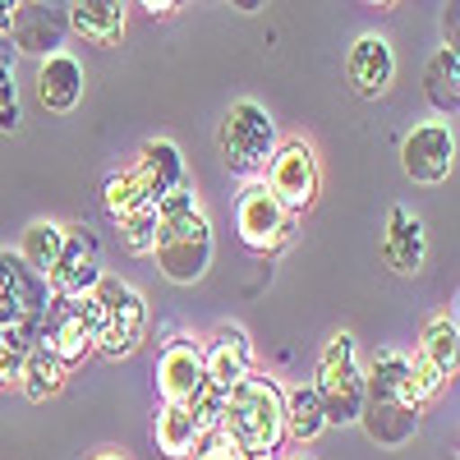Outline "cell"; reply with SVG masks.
<instances>
[{
	"label": "cell",
	"instance_id": "31",
	"mask_svg": "<svg viewBox=\"0 0 460 460\" xmlns=\"http://www.w3.org/2000/svg\"><path fill=\"white\" fill-rule=\"evenodd\" d=\"M19 10L23 5H14V0H0V37H10V28L19 23Z\"/></svg>",
	"mask_w": 460,
	"mask_h": 460
},
{
	"label": "cell",
	"instance_id": "15",
	"mask_svg": "<svg viewBox=\"0 0 460 460\" xmlns=\"http://www.w3.org/2000/svg\"><path fill=\"white\" fill-rule=\"evenodd\" d=\"M84 84H88V74L79 56H69V51H47L42 65H37V102L56 115H69L84 102Z\"/></svg>",
	"mask_w": 460,
	"mask_h": 460
},
{
	"label": "cell",
	"instance_id": "25",
	"mask_svg": "<svg viewBox=\"0 0 460 460\" xmlns=\"http://www.w3.org/2000/svg\"><path fill=\"white\" fill-rule=\"evenodd\" d=\"M102 208H106V217L120 226V221H134V217H143V212H152L157 203L147 199V189L129 175V171H115V175H106V184H102Z\"/></svg>",
	"mask_w": 460,
	"mask_h": 460
},
{
	"label": "cell",
	"instance_id": "7",
	"mask_svg": "<svg viewBox=\"0 0 460 460\" xmlns=\"http://www.w3.org/2000/svg\"><path fill=\"white\" fill-rule=\"evenodd\" d=\"M262 184L272 189V199H277L290 217H304V212L318 203V189H323L318 152L304 143V138L277 143L272 162H267V171H262Z\"/></svg>",
	"mask_w": 460,
	"mask_h": 460
},
{
	"label": "cell",
	"instance_id": "24",
	"mask_svg": "<svg viewBox=\"0 0 460 460\" xmlns=\"http://www.w3.org/2000/svg\"><path fill=\"white\" fill-rule=\"evenodd\" d=\"M327 433V414L314 396V387H290L286 392V438L299 442V447H309Z\"/></svg>",
	"mask_w": 460,
	"mask_h": 460
},
{
	"label": "cell",
	"instance_id": "35",
	"mask_svg": "<svg viewBox=\"0 0 460 460\" xmlns=\"http://www.w3.org/2000/svg\"><path fill=\"white\" fill-rule=\"evenodd\" d=\"M244 460H277V456H244Z\"/></svg>",
	"mask_w": 460,
	"mask_h": 460
},
{
	"label": "cell",
	"instance_id": "8",
	"mask_svg": "<svg viewBox=\"0 0 460 460\" xmlns=\"http://www.w3.org/2000/svg\"><path fill=\"white\" fill-rule=\"evenodd\" d=\"M235 235L249 253L267 258V253H277L290 244L295 235V217L272 199V189H267L262 180H249L240 189V199H235Z\"/></svg>",
	"mask_w": 460,
	"mask_h": 460
},
{
	"label": "cell",
	"instance_id": "22",
	"mask_svg": "<svg viewBox=\"0 0 460 460\" xmlns=\"http://www.w3.org/2000/svg\"><path fill=\"white\" fill-rule=\"evenodd\" d=\"M65 377H69V368L47 350V345H32V350L23 355V368H19V392L32 405H42V401H51L65 387Z\"/></svg>",
	"mask_w": 460,
	"mask_h": 460
},
{
	"label": "cell",
	"instance_id": "12",
	"mask_svg": "<svg viewBox=\"0 0 460 460\" xmlns=\"http://www.w3.org/2000/svg\"><path fill=\"white\" fill-rule=\"evenodd\" d=\"M249 373H253V341H249V332L240 323H221L203 341V387L226 396Z\"/></svg>",
	"mask_w": 460,
	"mask_h": 460
},
{
	"label": "cell",
	"instance_id": "21",
	"mask_svg": "<svg viewBox=\"0 0 460 460\" xmlns=\"http://www.w3.org/2000/svg\"><path fill=\"white\" fill-rule=\"evenodd\" d=\"M414 355L424 359L442 382H451L456 368H460V327H456V318H451V314H438V318L424 327V336H419V350H414Z\"/></svg>",
	"mask_w": 460,
	"mask_h": 460
},
{
	"label": "cell",
	"instance_id": "10",
	"mask_svg": "<svg viewBox=\"0 0 460 460\" xmlns=\"http://www.w3.org/2000/svg\"><path fill=\"white\" fill-rule=\"evenodd\" d=\"M401 166L414 184H442L456 166V129L451 120H424L401 143Z\"/></svg>",
	"mask_w": 460,
	"mask_h": 460
},
{
	"label": "cell",
	"instance_id": "26",
	"mask_svg": "<svg viewBox=\"0 0 460 460\" xmlns=\"http://www.w3.org/2000/svg\"><path fill=\"white\" fill-rule=\"evenodd\" d=\"M60 249H65V226H56V221H32V226L23 230L19 258L32 267L37 277H51V267H56Z\"/></svg>",
	"mask_w": 460,
	"mask_h": 460
},
{
	"label": "cell",
	"instance_id": "34",
	"mask_svg": "<svg viewBox=\"0 0 460 460\" xmlns=\"http://www.w3.org/2000/svg\"><path fill=\"white\" fill-rule=\"evenodd\" d=\"M286 460H314L309 451H295V456H286Z\"/></svg>",
	"mask_w": 460,
	"mask_h": 460
},
{
	"label": "cell",
	"instance_id": "30",
	"mask_svg": "<svg viewBox=\"0 0 460 460\" xmlns=\"http://www.w3.org/2000/svg\"><path fill=\"white\" fill-rule=\"evenodd\" d=\"M0 129H19V88H14V69H0Z\"/></svg>",
	"mask_w": 460,
	"mask_h": 460
},
{
	"label": "cell",
	"instance_id": "11",
	"mask_svg": "<svg viewBox=\"0 0 460 460\" xmlns=\"http://www.w3.org/2000/svg\"><path fill=\"white\" fill-rule=\"evenodd\" d=\"M162 405H189L203 392V341L194 336H171L157 350V368H152Z\"/></svg>",
	"mask_w": 460,
	"mask_h": 460
},
{
	"label": "cell",
	"instance_id": "33",
	"mask_svg": "<svg viewBox=\"0 0 460 460\" xmlns=\"http://www.w3.org/2000/svg\"><path fill=\"white\" fill-rule=\"evenodd\" d=\"M143 10H147V14H162V19H166V14H175L180 5H175V0H143Z\"/></svg>",
	"mask_w": 460,
	"mask_h": 460
},
{
	"label": "cell",
	"instance_id": "29",
	"mask_svg": "<svg viewBox=\"0 0 460 460\" xmlns=\"http://www.w3.org/2000/svg\"><path fill=\"white\" fill-rule=\"evenodd\" d=\"M189 460H244V451H240V442L230 438V433H208L203 442H199V451L189 456Z\"/></svg>",
	"mask_w": 460,
	"mask_h": 460
},
{
	"label": "cell",
	"instance_id": "4",
	"mask_svg": "<svg viewBox=\"0 0 460 460\" xmlns=\"http://www.w3.org/2000/svg\"><path fill=\"white\" fill-rule=\"evenodd\" d=\"M314 396L327 414V424H359L364 410V364H359V345L350 332H336L323 355H318V373H314Z\"/></svg>",
	"mask_w": 460,
	"mask_h": 460
},
{
	"label": "cell",
	"instance_id": "28",
	"mask_svg": "<svg viewBox=\"0 0 460 460\" xmlns=\"http://www.w3.org/2000/svg\"><path fill=\"white\" fill-rule=\"evenodd\" d=\"M120 235H125V249L134 258H152V240H157V217L143 212L134 221H120Z\"/></svg>",
	"mask_w": 460,
	"mask_h": 460
},
{
	"label": "cell",
	"instance_id": "6",
	"mask_svg": "<svg viewBox=\"0 0 460 460\" xmlns=\"http://www.w3.org/2000/svg\"><path fill=\"white\" fill-rule=\"evenodd\" d=\"M97 299L106 309V323H102V336H97V355L106 359H125L134 355L143 336H147V299L138 286H129L125 277H102L97 281Z\"/></svg>",
	"mask_w": 460,
	"mask_h": 460
},
{
	"label": "cell",
	"instance_id": "14",
	"mask_svg": "<svg viewBox=\"0 0 460 460\" xmlns=\"http://www.w3.org/2000/svg\"><path fill=\"white\" fill-rule=\"evenodd\" d=\"M382 258H387V267L401 272V277H419V272H424V262H429L424 217L396 203L387 212V230H382Z\"/></svg>",
	"mask_w": 460,
	"mask_h": 460
},
{
	"label": "cell",
	"instance_id": "3",
	"mask_svg": "<svg viewBox=\"0 0 460 460\" xmlns=\"http://www.w3.org/2000/svg\"><path fill=\"white\" fill-rule=\"evenodd\" d=\"M221 433L235 438L244 456H277L286 442V392L277 387V377L249 373L235 382L226 392Z\"/></svg>",
	"mask_w": 460,
	"mask_h": 460
},
{
	"label": "cell",
	"instance_id": "9",
	"mask_svg": "<svg viewBox=\"0 0 460 460\" xmlns=\"http://www.w3.org/2000/svg\"><path fill=\"white\" fill-rule=\"evenodd\" d=\"M106 277V262H102V244L93 235V226H65V249L51 267V295L56 299H74V295H93L97 281Z\"/></svg>",
	"mask_w": 460,
	"mask_h": 460
},
{
	"label": "cell",
	"instance_id": "17",
	"mask_svg": "<svg viewBox=\"0 0 460 460\" xmlns=\"http://www.w3.org/2000/svg\"><path fill=\"white\" fill-rule=\"evenodd\" d=\"M69 28L93 47H115L125 37V5L120 0H79V5H69Z\"/></svg>",
	"mask_w": 460,
	"mask_h": 460
},
{
	"label": "cell",
	"instance_id": "36",
	"mask_svg": "<svg viewBox=\"0 0 460 460\" xmlns=\"http://www.w3.org/2000/svg\"><path fill=\"white\" fill-rule=\"evenodd\" d=\"M97 460H125V456H97Z\"/></svg>",
	"mask_w": 460,
	"mask_h": 460
},
{
	"label": "cell",
	"instance_id": "2",
	"mask_svg": "<svg viewBox=\"0 0 460 460\" xmlns=\"http://www.w3.org/2000/svg\"><path fill=\"white\" fill-rule=\"evenodd\" d=\"M51 309L56 295L47 277H37L19 253L0 249V350L28 355L32 345H42Z\"/></svg>",
	"mask_w": 460,
	"mask_h": 460
},
{
	"label": "cell",
	"instance_id": "18",
	"mask_svg": "<svg viewBox=\"0 0 460 460\" xmlns=\"http://www.w3.org/2000/svg\"><path fill=\"white\" fill-rule=\"evenodd\" d=\"M359 424L373 442L382 447H405L419 433V410L401 405V401H364L359 410Z\"/></svg>",
	"mask_w": 460,
	"mask_h": 460
},
{
	"label": "cell",
	"instance_id": "19",
	"mask_svg": "<svg viewBox=\"0 0 460 460\" xmlns=\"http://www.w3.org/2000/svg\"><path fill=\"white\" fill-rule=\"evenodd\" d=\"M42 345H47V350L65 364V368H74V364H84L93 350H97V341H93V332L79 323V318H74L69 309H60V304H56V309H51V318H47V332H42Z\"/></svg>",
	"mask_w": 460,
	"mask_h": 460
},
{
	"label": "cell",
	"instance_id": "27",
	"mask_svg": "<svg viewBox=\"0 0 460 460\" xmlns=\"http://www.w3.org/2000/svg\"><path fill=\"white\" fill-rule=\"evenodd\" d=\"M189 414H194V424H199V433L208 438V433H217L221 429V414H226V396L221 392H212V387H203L194 401L184 405Z\"/></svg>",
	"mask_w": 460,
	"mask_h": 460
},
{
	"label": "cell",
	"instance_id": "5",
	"mask_svg": "<svg viewBox=\"0 0 460 460\" xmlns=\"http://www.w3.org/2000/svg\"><path fill=\"white\" fill-rule=\"evenodd\" d=\"M277 143H281V138H277V120L267 115L262 102L240 97V102L226 106L221 129H217V147H221L226 166L235 171V175H258V171H267Z\"/></svg>",
	"mask_w": 460,
	"mask_h": 460
},
{
	"label": "cell",
	"instance_id": "20",
	"mask_svg": "<svg viewBox=\"0 0 460 460\" xmlns=\"http://www.w3.org/2000/svg\"><path fill=\"white\" fill-rule=\"evenodd\" d=\"M152 442H157L162 460H189L199 451L203 433L194 424V414H189L184 405H162L157 410V424H152Z\"/></svg>",
	"mask_w": 460,
	"mask_h": 460
},
{
	"label": "cell",
	"instance_id": "16",
	"mask_svg": "<svg viewBox=\"0 0 460 460\" xmlns=\"http://www.w3.org/2000/svg\"><path fill=\"white\" fill-rule=\"evenodd\" d=\"M129 175L147 189V199H152V203L166 199L171 189H180V184L189 180L184 157H180V147H175L171 138H147V143L138 147V157H134Z\"/></svg>",
	"mask_w": 460,
	"mask_h": 460
},
{
	"label": "cell",
	"instance_id": "13",
	"mask_svg": "<svg viewBox=\"0 0 460 460\" xmlns=\"http://www.w3.org/2000/svg\"><path fill=\"white\" fill-rule=\"evenodd\" d=\"M345 79L359 97H387L396 79V51L382 32H359L345 51Z\"/></svg>",
	"mask_w": 460,
	"mask_h": 460
},
{
	"label": "cell",
	"instance_id": "32",
	"mask_svg": "<svg viewBox=\"0 0 460 460\" xmlns=\"http://www.w3.org/2000/svg\"><path fill=\"white\" fill-rule=\"evenodd\" d=\"M14 60H19V47L10 37H0V69H14Z\"/></svg>",
	"mask_w": 460,
	"mask_h": 460
},
{
	"label": "cell",
	"instance_id": "1",
	"mask_svg": "<svg viewBox=\"0 0 460 460\" xmlns=\"http://www.w3.org/2000/svg\"><path fill=\"white\" fill-rule=\"evenodd\" d=\"M157 217V240H152V258H157L162 277L175 281V286H194L208 277L212 267V226L199 208V194H194V180H184L180 189H171L166 199H157L152 208Z\"/></svg>",
	"mask_w": 460,
	"mask_h": 460
},
{
	"label": "cell",
	"instance_id": "23",
	"mask_svg": "<svg viewBox=\"0 0 460 460\" xmlns=\"http://www.w3.org/2000/svg\"><path fill=\"white\" fill-rule=\"evenodd\" d=\"M424 93H429V102H433L442 115H456V106H460V56H456V47H438V51L429 56Z\"/></svg>",
	"mask_w": 460,
	"mask_h": 460
}]
</instances>
